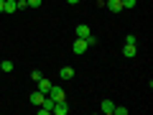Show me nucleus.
Instances as JSON below:
<instances>
[{
  "label": "nucleus",
  "instance_id": "nucleus-9",
  "mask_svg": "<svg viewBox=\"0 0 153 115\" xmlns=\"http://www.w3.org/2000/svg\"><path fill=\"white\" fill-rule=\"evenodd\" d=\"M59 77L66 82V79H71V77H74V69H71V66H61V69H59Z\"/></svg>",
  "mask_w": 153,
  "mask_h": 115
},
{
  "label": "nucleus",
  "instance_id": "nucleus-16",
  "mask_svg": "<svg viewBox=\"0 0 153 115\" xmlns=\"http://www.w3.org/2000/svg\"><path fill=\"white\" fill-rule=\"evenodd\" d=\"M112 113H115V115H128V108H117V105H115Z\"/></svg>",
  "mask_w": 153,
  "mask_h": 115
},
{
  "label": "nucleus",
  "instance_id": "nucleus-17",
  "mask_svg": "<svg viewBox=\"0 0 153 115\" xmlns=\"http://www.w3.org/2000/svg\"><path fill=\"white\" fill-rule=\"evenodd\" d=\"M16 3H18V10H26L28 8V0H16Z\"/></svg>",
  "mask_w": 153,
  "mask_h": 115
},
{
  "label": "nucleus",
  "instance_id": "nucleus-20",
  "mask_svg": "<svg viewBox=\"0 0 153 115\" xmlns=\"http://www.w3.org/2000/svg\"><path fill=\"white\" fill-rule=\"evenodd\" d=\"M66 3H69V5H76V3H79V0H66Z\"/></svg>",
  "mask_w": 153,
  "mask_h": 115
},
{
  "label": "nucleus",
  "instance_id": "nucleus-4",
  "mask_svg": "<svg viewBox=\"0 0 153 115\" xmlns=\"http://www.w3.org/2000/svg\"><path fill=\"white\" fill-rule=\"evenodd\" d=\"M51 113H56V115H66L69 113V105H66V100H59V102L54 105V110Z\"/></svg>",
  "mask_w": 153,
  "mask_h": 115
},
{
  "label": "nucleus",
  "instance_id": "nucleus-2",
  "mask_svg": "<svg viewBox=\"0 0 153 115\" xmlns=\"http://www.w3.org/2000/svg\"><path fill=\"white\" fill-rule=\"evenodd\" d=\"M49 97L54 100V102H59V100H66V92H64V87H56V84H51Z\"/></svg>",
  "mask_w": 153,
  "mask_h": 115
},
{
  "label": "nucleus",
  "instance_id": "nucleus-10",
  "mask_svg": "<svg viewBox=\"0 0 153 115\" xmlns=\"http://www.w3.org/2000/svg\"><path fill=\"white\" fill-rule=\"evenodd\" d=\"M44 97H46V95H44V92H38V90H36V92H31V97H28V100H31L33 105H41V102H44Z\"/></svg>",
  "mask_w": 153,
  "mask_h": 115
},
{
  "label": "nucleus",
  "instance_id": "nucleus-3",
  "mask_svg": "<svg viewBox=\"0 0 153 115\" xmlns=\"http://www.w3.org/2000/svg\"><path fill=\"white\" fill-rule=\"evenodd\" d=\"M71 49H74V54H84V51L89 49L87 38H76V41H74V46H71Z\"/></svg>",
  "mask_w": 153,
  "mask_h": 115
},
{
  "label": "nucleus",
  "instance_id": "nucleus-18",
  "mask_svg": "<svg viewBox=\"0 0 153 115\" xmlns=\"http://www.w3.org/2000/svg\"><path fill=\"white\" fill-rule=\"evenodd\" d=\"M41 5V0H28V8H38Z\"/></svg>",
  "mask_w": 153,
  "mask_h": 115
},
{
  "label": "nucleus",
  "instance_id": "nucleus-5",
  "mask_svg": "<svg viewBox=\"0 0 153 115\" xmlns=\"http://www.w3.org/2000/svg\"><path fill=\"white\" fill-rule=\"evenodd\" d=\"M100 110H102L105 115H112V110H115V102H112V100H107V97H105L102 102H100Z\"/></svg>",
  "mask_w": 153,
  "mask_h": 115
},
{
  "label": "nucleus",
  "instance_id": "nucleus-15",
  "mask_svg": "<svg viewBox=\"0 0 153 115\" xmlns=\"http://www.w3.org/2000/svg\"><path fill=\"white\" fill-rule=\"evenodd\" d=\"M41 77H44V74H41V69H33V72H31V79H33V82H38Z\"/></svg>",
  "mask_w": 153,
  "mask_h": 115
},
{
  "label": "nucleus",
  "instance_id": "nucleus-14",
  "mask_svg": "<svg viewBox=\"0 0 153 115\" xmlns=\"http://www.w3.org/2000/svg\"><path fill=\"white\" fill-rule=\"evenodd\" d=\"M135 5H138V0H123V8H128V10L135 8Z\"/></svg>",
  "mask_w": 153,
  "mask_h": 115
},
{
  "label": "nucleus",
  "instance_id": "nucleus-8",
  "mask_svg": "<svg viewBox=\"0 0 153 115\" xmlns=\"http://www.w3.org/2000/svg\"><path fill=\"white\" fill-rule=\"evenodd\" d=\"M105 5H107L112 13H120V10H123V0H107Z\"/></svg>",
  "mask_w": 153,
  "mask_h": 115
},
{
  "label": "nucleus",
  "instance_id": "nucleus-12",
  "mask_svg": "<svg viewBox=\"0 0 153 115\" xmlns=\"http://www.w3.org/2000/svg\"><path fill=\"white\" fill-rule=\"evenodd\" d=\"M13 69H16V64H13L10 59H5V61H0V72H5V74H8V72H13Z\"/></svg>",
  "mask_w": 153,
  "mask_h": 115
},
{
  "label": "nucleus",
  "instance_id": "nucleus-1",
  "mask_svg": "<svg viewBox=\"0 0 153 115\" xmlns=\"http://www.w3.org/2000/svg\"><path fill=\"white\" fill-rule=\"evenodd\" d=\"M54 105H56V102L49 97V95H46V97H44V102L38 105V115H49L51 110H54Z\"/></svg>",
  "mask_w": 153,
  "mask_h": 115
},
{
  "label": "nucleus",
  "instance_id": "nucleus-6",
  "mask_svg": "<svg viewBox=\"0 0 153 115\" xmlns=\"http://www.w3.org/2000/svg\"><path fill=\"white\" fill-rule=\"evenodd\" d=\"M36 84H38V87H36L38 92H44V95H49V90H51V82H49V79H46V77H41V79H38Z\"/></svg>",
  "mask_w": 153,
  "mask_h": 115
},
{
  "label": "nucleus",
  "instance_id": "nucleus-7",
  "mask_svg": "<svg viewBox=\"0 0 153 115\" xmlns=\"http://www.w3.org/2000/svg\"><path fill=\"white\" fill-rule=\"evenodd\" d=\"M135 54H138V46H135V44H125V46H123V56H128V59H133Z\"/></svg>",
  "mask_w": 153,
  "mask_h": 115
},
{
  "label": "nucleus",
  "instance_id": "nucleus-13",
  "mask_svg": "<svg viewBox=\"0 0 153 115\" xmlns=\"http://www.w3.org/2000/svg\"><path fill=\"white\" fill-rule=\"evenodd\" d=\"M89 33H92V31H89V26H76V38H87Z\"/></svg>",
  "mask_w": 153,
  "mask_h": 115
},
{
  "label": "nucleus",
  "instance_id": "nucleus-11",
  "mask_svg": "<svg viewBox=\"0 0 153 115\" xmlns=\"http://www.w3.org/2000/svg\"><path fill=\"white\" fill-rule=\"evenodd\" d=\"M18 10V3L16 0H5V8H3V13H16Z\"/></svg>",
  "mask_w": 153,
  "mask_h": 115
},
{
  "label": "nucleus",
  "instance_id": "nucleus-19",
  "mask_svg": "<svg viewBox=\"0 0 153 115\" xmlns=\"http://www.w3.org/2000/svg\"><path fill=\"white\" fill-rule=\"evenodd\" d=\"M3 8H5V0H0V13H3Z\"/></svg>",
  "mask_w": 153,
  "mask_h": 115
}]
</instances>
